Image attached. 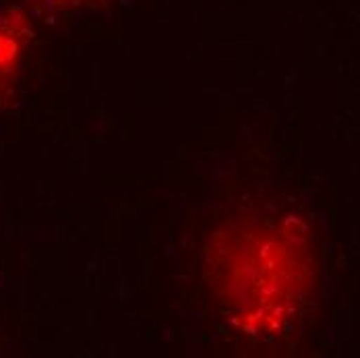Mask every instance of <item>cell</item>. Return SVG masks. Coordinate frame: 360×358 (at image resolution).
I'll use <instances>...</instances> for the list:
<instances>
[{"mask_svg":"<svg viewBox=\"0 0 360 358\" xmlns=\"http://www.w3.org/2000/svg\"><path fill=\"white\" fill-rule=\"evenodd\" d=\"M44 2H48L50 6H69V4H79L83 0H44Z\"/></svg>","mask_w":360,"mask_h":358,"instance_id":"3","label":"cell"},{"mask_svg":"<svg viewBox=\"0 0 360 358\" xmlns=\"http://www.w3.org/2000/svg\"><path fill=\"white\" fill-rule=\"evenodd\" d=\"M207 284L224 315L249 335L282 331L317 282L309 234L294 219L232 217L205 245Z\"/></svg>","mask_w":360,"mask_h":358,"instance_id":"1","label":"cell"},{"mask_svg":"<svg viewBox=\"0 0 360 358\" xmlns=\"http://www.w3.org/2000/svg\"><path fill=\"white\" fill-rule=\"evenodd\" d=\"M27 41V21L17 11L0 13V102L4 100L11 81L17 72Z\"/></svg>","mask_w":360,"mask_h":358,"instance_id":"2","label":"cell"}]
</instances>
